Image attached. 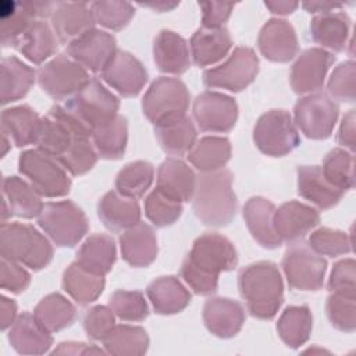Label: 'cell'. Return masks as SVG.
<instances>
[{"label": "cell", "mask_w": 356, "mask_h": 356, "mask_svg": "<svg viewBox=\"0 0 356 356\" xmlns=\"http://www.w3.org/2000/svg\"><path fill=\"white\" fill-rule=\"evenodd\" d=\"M236 264L238 253L232 242L221 234L206 232L195 239L181 266V277L195 293L209 296L218 288V275Z\"/></svg>", "instance_id": "1"}, {"label": "cell", "mask_w": 356, "mask_h": 356, "mask_svg": "<svg viewBox=\"0 0 356 356\" xmlns=\"http://www.w3.org/2000/svg\"><path fill=\"white\" fill-rule=\"evenodd\" d=\"M238 288L248 312L259 320H271L284 302V282L273 261H256L238 274Z\"/></svg>", "instance_id": "2"}, {"label": "cell", "mask_w": 356, "mask_h": 356, "mask_svg": "<svg viewBox=\"0 0 356 356\" xmlns=\"http://www.w3.org/2000/svg\"><path fill=\"white\" fill-rule=\"evenodd\" d=\"M232 181V172L224 168L196 177L192 207L204 225L225 227L234 220L238 200Z\"/></svg>", "instance_id": "3"}, {"label": "cell", "mask_w": 356, "mask_h": 356, "mask_svg": "<svg viewBox=\"0 0 356 356\" xmlns=\"http://www.w3.org/2000/svg\"><path fill=\"white\" fill-rule=\"evenodd\" d=\"M0 254L33 271L44 268L53 259V246L33 225L3 222L0 228Z\"/></svg>", "instance_id": "4"}, {"label": "cell", "mask_w": 356, "mask_h": 356, "mask_svg": "<svg viewBox=\"0 0 356 356\" xmlns=\"http://www.w3.org/2000/svg\"><path fill=\"white\" fill-rule=\"evenodd\" d=\"M86 139H90V131L64 106L57 104L42 117L35 145L58 161L74 146Z\"/></svg>", "instance_id": "5"}, {"label": "cell", "mask_w": 356, "mask_h": 356, "mask_svg": "<svg viewBox=\"0 0 356 356\" xmlns=\"http://www.w3.org/2000/svg\"><path fill=\"white\" fill-rule=\"evenodd\" d=\"M64 107L83 124L92 135V131L100 128L118 115L120 100L99 79L90 81L72 97Z\"/></svg>", "instance_id": "6"}, {"label": "cell", "mask_w": 356, "mask_h": 356, "mask_svg": "<svg viewBox=\"0 0 356 356\" xmlns=\"http://www.w3.org/2000/svg\"><path fill=\"white\" fill-rule=\"evenodd\" d=\"M38 224L60 248H74L89 229L85 213L71 200L46 203Z\"/></svg>", "instance_id": "7"}, {"label": "cell", "mask_w": 356, "mask_h": 356, "mask_svg": "<svg viewBox=\"0 0 356 356\" xmlns=\"http://www.w3.org/2000/svg\"><path fill=\"white\" fill-rule=\"evenodd\" d=\"M18 170L40 196L61 197L70 192L71 179L67 170L54 157L39 149L22 152Z\"/></svg>", "instance_id": "8"}, {"label": "cell", "mask_w": 356, "mask_h": 356, "mask_svg": "<svg viewBox=\"0 0 356 356\" xmlns=\"http://www.w3.org/2000/svg\"><path fill=\"white\" fill-rule=\"evenodd\" d=\"M191 95L178 78L160 76L152 82L142 100L145 117L153 124L186 115Z\"/></svg>", "instance_id": "9"}, {"label": "cell", "mask_w": 356, "mask_h": 356, "mask_svg": "<svg viewBox=\"0 0 356 356\" xmlns=\"http://www.w3.org/2000/svg\"><path fill=\"white\" fill-rule=\"evenodd\" d=\"M253 140L263 154L282 157L299 146L300 136L288 111L270 110L259 117L253 129Z\"/></svg>", "instance_id": "10"}, {"label": "cell", "mask_w": 356, "mask_h": 356, "mask_svg": "<svg viewBox=\"0 0 356 356\" xmlns=\"http://www.w3.org/2000/svg\"><path fill=\"white\" fill-rule=\"evenodd\" d=\"M281 267L292 289L318 291L324 284L327 261L305 242L291 243L282 257Z\"/></svg>", "instance_id": "11"}, {"label": "cell", "mask_w": 356, "mask_h": 356, "mask_svg": "<svg viewBox=\"0 0 356 356\" xmlns=\"http://www.w3.org/2000/svg\"><path fill=\"white\" fill-rule=\"evenodd\" d=\"M339 115L338 104L325 93L316 92L299 99L293 108V122L313 140L331 136Z\"/></svg>", "instance_id": "12"}, {"label": "cell", "mask_w": 356, "mask_h": 356, "mask_svg": "<svg viewBox=\"0 0 356 356\" xmlns=\"http://www.w3.org/2000/svg\"><path fill=\"white\" fill-rule=\"evenodd\" d=\"M259 72V58L250 47H236L220 65L203 72V83L207 88H218L229 92L246 89Z\"/></svg>", "instance_id": "13"}, {"label": "cell", "mask_w": 356, "mask_h": 356, "mask_svg": "<svg viewBox=\"0 0 356 356\" xmlns=\"http://www.w3.org/2000/svg\"><path fill=\"white\" fill-rule=\"evenodd\" d=\"M89 81L88 71L65 54L56 56L38 71V82L40 88L54 100L72 97Z\"/></svg>", "instance_id": "14"}, {"label": "cell", "mask_w": 356, "mask_h": 356, "mask_svg": "<svg viewBox=\"0 0 356 356\" xmlns=\"http://www.w3.org/2000/svg\"><path fill=\"white\" fill-rule=\"evenodd\" d=\"M193 118L203 132L225 134L229 132L238 120V104L234 97L206 90L193 102Z\"/></svg>", "instance_id": "15"}, {"label": "cell", "mask_w": 356, "mask_h": 356, "mask_svg": "<svg viewBox=\"0 0 356 356\" xmlns=\"http://www.w3.org/2000/svg\"><path fill=\"white\" fill-rule=\"evenodd\" d=\"M117 51L115 38L100 29H90L67 44L68 56L86 71L102 72Z\"/></svg>", "instance_id": "16"}, {"label": "cell", "mask_w": 356, "mask_h": 356, "mask_svg": "<svg viewBox=\"0 0 356 356\" xmlns=\"http://www.w3.org/2000/svg\"><path fill=\"white\" fill-rule=\"evenodd\" d=\"M335 61V56L321 47L305 50L291 68V86L295 93L317 92L325 81L327 72Z\"/></svg>", "instance_id": "17"}, {"label": "cell", "mask_w": 356, "mask_h": 356, "mask_svg": "<svg viewBox=\"0 0 356 356\" xmlns=\"http://www.w3.org/2000/svg\"><path fill=\"white\" fill-rule=\"evenodd\" d=\"M103 81L124 97H135L147 82L145 65L131 53L117 50L102 71Z\"/></svg>", "instance_id": "18"}, {"label": "cell", "mask_w": 356, "mask_h": 356, "mask_svg": "<svg viewBox=\"0 0 356 356\" xmlns=\"http://www.w3.org/2000/svg\"><path fill=\"white\" fill-rule=\"evenodd\" d=\"M320 222L318 211L298 200H291L275 209L274 229L282 242L293 243L306 236Z\"/></svg>", "instance_id": "19"}, {"label": "cell", "mask_w": 356, "mask_h": 356, "mask_svg": "<svg viewBox=\"0 0 356 356\" xmlns=\"http://www.w3.org/2000/svg\"><path fill=\"white\" fill-rule=\"evenodd\" d=\"M257 46L260 53L274 63H288L299 50L293 26L280 18H271L263 25L257 38Z\"/></svg>", "instance_id": "20"}, {"label": "cell", "mask_w": 356, "mask_h": 356, "mask_svg": "<svg viewBox=\"0 0 356 356\" xmlns=\"http://www.w3.org/2000/svg\"><path fill=\"white\" fill-rule=\"evenodd\" d=\"M50 18L58 42L64 44H70L85 32L93 29L96 24L90 6L86 3L57 1Z\"/></svg>", "instance_id": "21"}, {"label": "cell", "mask_w": 356, "mask_h": 356, "mask_svg": "<svg viewBox=\"0 0 356 356\" xmlns=\"http://www.w3.org/2000/svg\"><path fill=\"white\" fill-rule=\"evenodd\" d=\"M245 318L243 306L228 298H210L203 306L204 325L218 338L235 337L241 331Z\"/></svg>", "instance_id": "22"}, {"label": "cell", "mask_w": 356, "mask_h": 356, "mask_svg": "<svg viewBox=\"0 0 356 356\" xmlns=\"http://www.w3.org/2000/svg\"><path fill=\"white\" fill-rule=\"evenodd\" d=\"M195 188L196 175L185 161L168 157L159 165L156 189L164 196L185 203L192 200Z\"/></svg>", "instance_id": "23"}, {"label": "cell", "mask_w": 356, "mask_h": 356, "mask_svg": "<svg viewBox=\"0 0 356 356\" xmlns=\"http://www.w3.org/2000/svg\"><path fill=\"white\" fill-rule=\"evenodd\" d=\"M120 249L122 259L129 266H150L159 253L154 229L146 222H138L136 225L125 229L120 236Z\"/></svg>", "instance_id": "24"}, {"label": "cell", "mask_w": 356, "mask_h": 356, "mask_svg": "<svg viewBox=\"0 0 356 356\" xmlns=\"http://www.w3.org/2000/svg\"><path fill=\"white\" fill-rule=\"evenodd\" d=\"M274 203L261 196L250 197L243 206V218L250 235L267 249H275L282 243L274 229Z\"/></svg>", "instance_id": "25"}, {"label": "cell", "mask_w": 356, "mask_h": 356, "mask_svg": "<svg viewBox=\"0 0 356 356\" xmlns=\"http://www.w3.org/2000/svg\"><path fill=\"white\" fill-rule=\"evenodd\" d=\"M153 58L159 71L181 75L191 67V53L186 40L174 31L163 29L153 43Z\"/></svg>", "instance_id": "26"}, {"label": "cell", "mask_w": 356, "mask_h": 356, "mask_svg": "<svg viewBox=\"0 0 356 356\" xmlns=\"http://www.w3.org/2000/svg\"><path fill=\"white\" fill-rule=\"evenodd\" d=\"M296 174L298 193L321 210L337 206L345 195L327 181L320 165H299Z\"/></svg>", "instance_id": "27"}, {"label": "cell", "mask_w": 356, "mask_h": 356, "mask_svg": "<svg viewBox=\"0 0 356 356\" xmlns=\"http://www.w3.org/2000/svg\"><path fill=\"white\" fill-rule=\"evenodd\" d=\"M8 342L21 355H43L53 345V337L33 314L25 312L11 325Z\"/></svg>", "instance_id": "28"}, {"label": "cell", "mask_w": 356, "mask_h": 356, "mask_svg": "<svg viewBox=\"0 0 356 356\" xmlns=\"http://www.w3.org/2000/svg\"><path fill=\"white\" fill-rule=\"evenodd\" d=\"M232 47L229 31L222 28H199L191 38V57L197 67L221 61Z\"/></svg>", "instance_id": "29"}, {"label": "cell", "mask_w": 356, "mask_h": 356, "mask_svg": "<svg viewBox=\"0 0 356 356\" xmlns=\"http://www.w3.org/2000/svg\"><path fill=\"white\" fill-rule=\"evenodd\" d=\"M97 216L107 229L120 232L140 222V207L136 200L110 191L99 200Z\"/></svg>", "instance_id": "30"}, {"label": "cell", "mask_w": 356, "mask_h": 356, "mask_svg": "<svg viewBox=\"0 0 356 356\" xmlns=\"http://www.w3.org/2000/svg\"><path fill=\"white\" fill-rule=\"evenodd\" d=\"M350 33V18L342 11L316 15L310 22L312 39L324 50L343 51Z\"/></svg>", "instance_id": "31"}, {"label": "cell", "mask_w": 356, "mask_h": 356, "mask_svg": "<svg viewBox=\"0 0 356 356\" xmlns=\"http://www.w3.org/2000/svg\"><path fill=\"white\" fill-rule=\"evenodd\" d=\"M146 293L157 314H177L191 303L189 291L174 275L156 278L147 285Z\"/></svg>", "instance_id": "32"}, {"label": "cell", "mask_w": 356, "mask_h": 356, "mask_svg": "<svg viewBox=\"0 0 356 356\" xmlns=\"http://www.w3.org/2000/svg\"><path fill=\"white\" fill-rule=\"evenodd\" d=\"M35 79L33 68L14 56L4 57L0 65V103L7 104L25 97Z\"/></svg>", "instance_id": "33"}, {"label": "cell", "mask_w": 356, "mask_h": 356, "mask_svg": "<svg viewBox=\"0 0 356 356\" xmlns=\"http://www.w3.org/2000/svg\"><path fill=\"white\" fill-rule=\"evenodd\" d=\"M40 121L42 117L28 104L10 107L1 113L3 134L7 135L17 147L36 143Z\"/></svg>", "instance_id": "34"}, {"label": "cell", "mask_w": 356, "mask_h": 356, "mask_svg": "<svg viewBox=\"0 0 356 356\" xmlns=\"http://www.w3.org/2000/svg\"><path fill=\"white\" fill-rule=\"evenodd\" d=\"M57 36L44 19L33 21L15 42L14 47L31 63L42 64L57 50Z\"/></svg>", "instance_id": "35"}, {"label": "cell", "mask_w": 356, "mask_h": 356, "mask_svg": "<svg viewBox=\"0 0 356 356\" xmlns=\"http://www.w3.org/2000/svg\"><path fill=\"white\" fill-rule=\"evenodd\" d=\"M154 135L160 147L170 156H184L189 153L197 138L195 124L188 115L154 125Z\"/></svg>", "instance_id": "36"}, {"label": "cell", "mask_w": 356, "mask_h": 356, "mask_svg": "<svg viewBox=\"0 0 356 356\" xmlns=\"http://www.w3.org/2000/svg\"><path fill=\"white\" fill-rule=\"evenodd\" d=\"M115 259L117 249L114 239L106 234H93L78 249L75 261L95 274L106 275L111 271Z\"/></svg>", "instance_id": "37"}, {"label": "cell", "mask_w": 356, "mask_h": 356, "mask_svg": "<svg viewBox=\"0 0 356 356\" xmlns=\"http://www.w3.org/2000/svg\"><path fill=\"white\" fill-rule=\"evenodd\" d=\"M106 285L104 275L95 274L79 263H71L63 274L64 291L81 306L95 302Z\"/></svg>", "instance_id": "38"}, {"label": "cell", "mask_w": 356, "mask_h": 356, "mask_svg": "<svg viewBox=\"0 0 356 356\" xmlns=\"http://www.w3.org/2000/svg\"><path fill=\"white\" fill-rule=\"evenodd\" d=\"M4 200L7 202L13 216L22 218L39 217L43 210L40 195L33 186L17 175L6 177L3 181Z\"/></svg>", "instance_id": "39"}, {"label": "cell", "mask_w": 356, "mask_h": 356, "mask_svg": "<svg viewBox=\"0 0 356 356\" xmlns=\"http://www.w3.org/2000/svg\"><path fill=\"white\" fill-rule=\"evenodd\" d=\"M36 18L35 1H3L0 4L1 44L4 47H14L19 36L33 21H36Z\"/></svg>", "instance_id": "40"}, {"label": "cell", "mask_w": 356, "mask_h": 356, "mask_svg": "<svg viewBox=\"0 0 356 356\" xmlns=\"http://www.w3.org/2000/svg\"><path fill=\"white\" fill-rule=\"evenodd\" d=\"M231 159V142L224 136H204L188 153L189 163L200 172L222 170Z\"/></svg>", "instance_id": "41"}, {"label": "cell", "mask_w": 356, "mask_h": 356, "mask_svg": "<svg viewBox=\"0 0 356 356\" xmlns=\"http://www.w3.org/2000/svg\"><path fill=\"white\" fill-rule=\"evenodd\" d=\"M312 328L313 316L307 306H288L277 323L281 341L292 349H298L309 341Z\"/></svg>", "instance_id": "42"}, {"label": "cell", "mask_w": 356, "mask_h": 356, "mask_svg": "<svg viewBox=\"0 0 356 356\" xmlns=\"http://www.w3.org/2000/svg\"><path fill=\"white\" fill-rule=\"evenodd\" d=\"M92 143L99 157L118 160L122 157L128 142V122L124 115H117L108 124L92 131Z\"/></svg>", "instance_id": "43"}, {"label": "cell", "mask_w": 356, "mask_h": 356, "mask_svg": "<svg viewBox=\"0 0 356 356\" xmlns=\"http://www.w3.org/2000/svg\"><path fill=\"white\" fill-rule=\"evenodd\" d=\"M33 316L49 332H57L72 325L76 318V309L65 296L56 292L46 295L36 305Z\"/></svg>", "instance_id": "44"}, {"label": "cell", "mask_w": 356, "mask_h": 356, "mask_svg": "<svg viewBox=\"0 0 356 356\" xmlns=\"http://www.w3.org/2000/svg\"><path fill=\"white\" fill-rule=\"evenodd\" d=\"M149 335L138 325H115L103 339L107 353L117 356H140L149 349Z\"/></svg>", "instance_id": "45"}, {"label": "cell", "mask_w": 356, "mask_h": 356, "mask_svg": "<svg viewBox=\"0 0 356 356\" xmlns=\"http://www.w3.org/2000/svg\"><path fill=\"white\" fill-rule=\"evenodd\" d=\"M154 179V167L152 163L138 160L127 164L115 177L117 192L128 199L142 197Z\"/></svg>", "instance_id": "46"}, {"label": "cell", "mask_w": 356, "mask_h": 356, "mask_svg": "<svg viewBox=\"0 0 356 356\" xmlns=\"http://www.w3.org/2000/svg\"><path fill=\"white\" fill-rule=\"evenodd\" d=\"M321 171L327 181L346 192L353 188V153L345 149H334L323 160Z\"/></svg>", "instance_id": "47"}, {"label": "cell", "mask_w": 356, "mask_h": 356, "mask_svg": "<svg viewBox=\"0 0 356 356\" xmlns=\"http://www.w3.org/2000/svg\"><path fill=\"white\" fill-rule=\"evenodd\" d=\"M307 245L320 256L337 257L352 252V239L339 229L321 227L313 231L309 236Z\"/></svg>", "instance_id": "48"}, {"label": "cell", "mask_w": 356, "mask_h": 356, "mask_svg": "<svg viewBox=\"0 0 356 356\" xmlns=\"http://www.w3.org/2000/svg\"><path fill=\"white\" fill-rule=\"evenodd\" d=\"M108 307L124 321H142L149 316V306L139 291H115L108 299Z\"/></svg>", "instance_id": "49"}, {"label": "cell", "mask_w": 356, "mask_h": 356, "mask_svg": "<svg viewBox=\"0 0 356 356\" xmlns=\"http://www.w3.org/2000/svg\"><path fill=\"white\" fill-rule=\"evenodd\" d=\"M90 10L93 13L96 24L111 29L121 31L125 28L132 19L135 10L134 6L128 1H93L90 4Z\"/></svg>", "instance_id": "50"}, {"label": "cell", "mask_w": 356, "mask_h": 356, "mask_svg": "<svg viewBox=\"0 0 356 356\" xmlns=\"http://www.w3.org/2000/svg\"><path fill=\"white\" fill-rule=\"evenodd\" d=\"M182 210V203L164 196L157 189L150 192L145 199V214L159 228L172 225L181 217Z\"/></svg>", "instance_id": "51"}, {"label": "cell", "mask_w": 356, "mask_h": 356, "mask_svg": "<svg viewBox=\"0 0 356 356\" xmlns=\"http://www.w3.org/2000/svg\"><path fill=\"white\" fill-rule=\"evenodd\" d=\"M356 296L331 292L325 303L327 317L334 328L343 332H353L356 328Z\"/></svg>", "instance_id": "52"}, {"label": "cell", "mask_w": 356, "mask_h": 356, "mask_svg": "<svg viewBox=\"0 0 356 356\" xmlns=\"http://www.w3.org/2000/svg\"><path fill=\"white\" fill-rule=\"evenodd\" d=\"M355 76H356V64L353 60L343 61L338 67H335L327 83L330 96L341 102L353 103L356 97Z\"/></svg>", "instance_id": "53"}, {"label": "cell", "mask_w": 356, "mask_h": 356, "mask_svg": "<svg viewBox=\"0 0 356 356\" xmlns=\"http://www.w3.org/2000/svg\"><path fill=\"white\" fill-rule=\"evenodd\" d=\"M114 312L107 306H93L83 316V330L92 341H103L115 327Z\"/></svg>", "instance_id": "54"}, {"label": "cell", "mask_w": 356, "mask_h": 356, "mask_svg": "<svg viewBox=\"0 0 356 356\" xmlns=\"http://www.w3.org/2000/svg\"><path fill=\"white\" fill-rule=\"evenodd\" d=\"M356 263L353 259H342L332 267L328 289L330 292L343 293L346 296H356Z\"/></svg>", "instance_id": "55"}, {"label": "cell", "mask_w": 356, "mask_h": 356, "mask_svg": "<svg viewBox=\"0 0 356 356\" xmlns=\"http://www.w3.org/2000/svg\"><path fill=\"white\" fill-rule=\"evenodd\" d=\"M1 275L0 285L1 289L11 293L24 292L31 284V274L22 267V264L1 257Z\"/></svg>", "instance_id": "56"}, {"label": "cell", "mask_w": 356, "mask_h": 356, "mask_svg": "<svg viewBox=\"0 0 356 356\" xmlns=\"http://www.w3.org/2000/svg\"><path fill=\"white\" fill-rule=\"evenodd\" d=\"M202 10V22L204 28H222L224 24L231 17L235 7L232 3H218V1H202L199 3Z\"/></svg>", "instance_id": "57"}, {"label": "cell", "mask_w": 356, "mask_h": 356, "mask_svg": "<svg viewBox=\"0 0 356 356\" xmlns=\"http://www.w3.org/2000/svg\"><path fill=\"white\" fill-rule=\"evenodd\" d=\"M355 110H349L341 122L338 131V143L345 149H349L350 153L355 150Z\"/></svg>", "instance_id": "58"}, {"label": "cell", "mask_w": 356, "mask_h": 356, "mask_svg": "<svg viewBox=\"0 0 356 356\" xmlns=\"http://www.w3.org/2000/svg\"><path fill=\"white\" fill-rule=\"evenodd\" d=\"M53 353H70V355H88V353H103L102 349L86 345L82 342H63L57 349H54Z\"/></svg>", "instance_id": "59"}, {"label": "cell", "mask_w": 356, "mask_h": 356, "mask_svg": "<svg viewBox=\"0 0 356 356\" xmlns=\"http://www.w3.org/2000/svg\"><path fill=\"white\" fill-rule=\"evenodd\" d=\"M1 309V330H7L17 320V303L7 296H1L0 302Z\"/></svg>", "instance_id": "60"}, {"label": "cell", "mask_w": 356, "mask_h": 356, "mask_svg": "<svg viewBox=\"0 0 356 356\" xmlns=\"http://www.w3.org/2000/svg\"><path fill=\"white\" fill-rule=\"evenodd\" d=\"M302 6L307 13H313L317 15L332 13L334 10L343 7V4H341V3H328V1H306Z\"/></svg>", "instance_id": "61"}, {"label": "cell", "mask_w": 356, "mask_h": 356, "mask_svg": "<svg viewBox=\"0 0 356 356\" xmlns=\"http://www.w3.org/2000/svg\"><path fill=\"white\" fill-rule=\"evenodd\" d=\"M264 6L270 10V13L273 14H278V15H288V14H292L299 3H295V1H264Z\"/></svg>", "instance_id": "62"}, {"label": "cell", "mask_w": 356, "mask_h": 356, "mask_svg": "<svg viewBox=\"0 0 356 356\" xmlns=\"http://www.w3.org/2000/svg\"><path fill=\"white\" fill-rule=\"evenodd\" d=\"M179 3H165V1H159V3H139V6L142 7H149L152 10H156L159 13L163 11H171L174 10Z\"/></svg>", "instance_id": "63"}, {"label": "cell", "mask_w": 356, "mask_h": 356, "mask_svg": "<svg viewBox=\"0 0 356 356\" xmlns=\"http://www.w3.org/2000/svg\"><path fill=\"white\" fill-rule=\"evenodd\" d=\"M8 147H10V142H8V136L7 135H4L3 134V152H1V156H4L6 153H7V150H8Z\"/></svg>", "instance_id": "64"}]
</instances>
